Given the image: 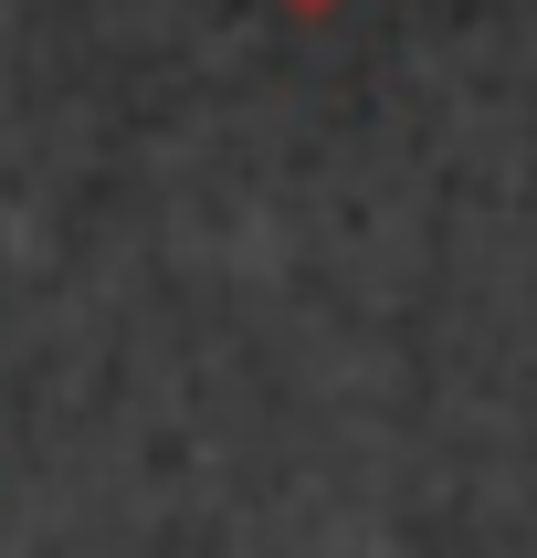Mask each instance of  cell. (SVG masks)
I'll return each instance as SVG.
<instances>
[{
  "instance_id": "cell-1",
  "label": "cell",
  "mask_w": 537,
  "mask_h": 558,
  "mask_svg": "<svg viewBox=\"0 0 537 558\" xmlns=\"http://www.w3.org/2000/svg\"><path fill=\"white\" fill-rule=\"evenodd\" d=\"M306 11H316V0H306Z\"/></svg>"
}]
</instances>
